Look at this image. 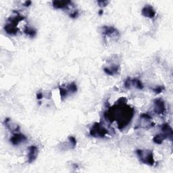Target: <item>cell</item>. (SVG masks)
I'll return each instance as SVG.
<instances>
[{
	"label": "cell",
	"mask_w": 173,
	"mask_h": 173,
	"mask_svg": "<svg viewBox=\"0 0 173 173\" xmlns=\"http://www.w3.org/2000/svg\"><path fill=\"white\" fill-rule=\"evenodd\" d=\"M127 99L122 97L116 104L111 107L104 113V118L111 122H118V128L123 129L131 122L134 114V109L126 104Z\"/></svg>",
	"instance_id": "1"
},
{
	"label": "cell",
	"mask_w": 173,
	"mask_h": 173,
	"mask_svg": "<svg viewBox=\"0 0 173 173\" xmlns=\"http://www.w3.org/2000/svg\"><path fill=\"white\" fill-rule=\"evenodd\" d=\"M136 154L139 158V160L143 164H148L149 166H152L155 164V161L154 159V156L152 151L150 150H136Z\"/></svg>",
	"instance_id": "2"
},
{
	"label": "cell",
	"mask_w": 173,
	"mask_h": 173,
	"mask_svg": "<svg viewBox=\"0 0 173 173\" xmlns=\"http://www.w3.org/2000/svg\"><path fill=\"white\" fill-rule=\"evenodd\" d=\"M89 133L93 137L103 138L106 136V135L108 133V131L102 124L99 122H95L93 125L91 129H90Z\"/></svg>",
	"instance_id": "3"
},
{
	"label": "cell",
	"mask_w": 173,
	"mask_h": 173,
	"mask_svg": "<svg viewBox=\"0 0 173 173\" xmlns=\"http://www.w3.org/2000/svg\"><path fill=\"white\" fill-rule=\"evenodd\" d=\"M154 112L158 115H163L166 112V107L163 100L157 99L154 101Z\"/></svg>",
	"instance_id": "4"
},
{
	"label": "cell",
	"mask_w": 173,
	"mask_h": 173,
	"mask_svg": "<svg viewBox=\"0 0 173 173\" xmlns=\"http://www.w3.org/2000/svg\"><path fill=\"white\" fill-rule=\"evenodd\" d=\"M141 118V125L140 127L144 129H149V128L152 127L154 124L151 122V117L150 114L148 113H143L140 116Z\"/></svg>",
	"instance_id": "5"
},
{
	"label": "cell",
	"mask_w": 173,
	"mask_h": 173,
	"mask_svg": "<svg viewBox=\"0 0 173 173\" xmlns=\"http://www.w3.org/2000/svg\"><path fill=\"white\" fill-rule=\"evenodd\" d=\"M39 153V150L35 145H31L28 148V162L32 163L37 159V155Z\"/></svg>",
	"instance_id": "6"
},
{
	"label": "cell",
	"mask_w": 173,
	"mask_h": 173,
	"mask_svg": "<svg viewBox=\"0 0 173 173\" xmlns=\"http://www.w3.org/2000/svg\"><path fill=\"white\" fill-rule=\"evenodd\" d=\"M10 142L14 145H18L20 143L25 142L27 140V138L25 135L21 133H15L10 138Z\"/></svg>",
	"instance_id": "7"
},
{
	"label": "cell",
	"mask_w": 173,
	"mask_h": 173,
	"mask_svg": "<svg viewBox=\"0 0 173 173\" xmlns=\"http://www.w3.org/2000/svg\"><path fill=\"white\" fill-rule=\"evenodd\" d=\"M142 14L145 17L154 18L156 16V11L152 6H150V5H147V6L143 7Z\"/></svg>",
	"instance_id": "8"
},
{
	"label": "cell",
	"mask_w": 173,
	"mask_h": 173,
	"mask_svg": "<svg viewBox=\"0 0 173 173\" xmlns=\"http://www.w3.org/2000/svg\"><path fill=\"white\" fill-rule=\"evenodd\" d=\"M103 33L108 37H116L119 35L118 31L113 26H103Z\"/></svg>",
	"instance_id": "9"
},
{
	"label": "cell",
	"mask_w": 173,
	"mask_h": 173,
	"mask_svg": "<svg viewBox=\"0 0 173 173\" xmlns=\"http://www.w3.org/2000/svg\"><path fill=\"white\" fill-rule=\"evenodd\" d=\"M162 133L166 135L167 139H169L170 141H172V129L170 127V125L168 123H164L161 127Z\"/></svg>",
	"instance_id": "10"
},
{
	"label": "cell",
	"mask_w": 173,
	"mask_h": 173,
	"mask_svg": "<svg viewBox=\"0 0 173 173\" xmlns=\"http://www.w3.org/2000/svg\"><path fill=\"white\" fill-rule=\"evenodd\" d=\"M72 4L70 1H53L52 6L56 9H64Z\"/></svg>",
	"instance_id": "11"
},
{
	"label": "cell",
	"mask_w": 173,
	"mask_h": 173,
	"mask_svg": "<svg viewBox=\"0 0 173 173\" xmlns=\"http://www.w3.org/2000/svg\"><path fill=\"white\" fill-rule=\"evenodd\" d=\"M4 30L6 32L7 34H10V35H14V34H17L18 28L16 27V26H13L6 23V25L4 26Z\"/></svg>",
	"instance_id": "12"
},
{
	"label": "cell",
	"mask_w": 173,
	"mask_h": 173,
	"mask_svg": "<svg viewBox=\"0 0 173 173\" xmlns=\"http://www.w3.org/2000/svg\"><path fill=\"white\" fill-rule=\"evenodd\" d=\"M119 70V66L118 65H115L114 66H112L111 68H107L106 67L103 68V71L105 72V73H106L108 75L112 76L118 73Z\"/></svg>",
	"instance_id": "13"
},
{
	"label": "cell",
	"mask_w": 173,
	"mask_h": 173,
	"mask_svg": "<svg viewBox=\"0 0 173 173\" xmlns=\"http://www.w3.org/2000/svg\"><path fill=\"white\" fill-rule=\"evenodd\" d=\"M4 125L6 126L7 129H9L10 131H19L20 128L17 124H12L11 120L10 118H6L4 121Z\"/></svg>",
	"instance_id": "14"
},
{
	"label": "cell",
	"mask_w": 173,
	"mask_h": 173,
	"mask_svg": "<svg viewBox=\"0 0 173 173\" xmlns=\"http://www.w3.org/2000/svg\"><path fill=\"white\" fill-rule=\"evenodd\" d=\"M166 139H167L166 136L162 133L156 135L154 137L153 142L155 143H156V144H161V143L163 142Z\"/></svg>",
	"instance_id": "15"
},
{
	"label": "cell",
	"mask_w": 173,
	"mask_h": 173,
	"mask_svg": "<svg viewBox=\"0 0 173 173\" xmlns=\"http://www.w3.org/2000/svg\"><path fill=\"white\" fill-rule=\"evenodd\" d=\"M24 33H25L26 35L31 37V38L34 37L37 34V31L34 30V28L29 27V26H26L25 29H24Z\"/></svg>",
	"instance_id": "16"
},
{
	"label": "cell",
	"mask_w": 173,
	"mask_h": 173,
	"mask_svg": "<svg viewBox=\"0 0 173 173\" xmlns=\"http://www.w3.org/2000/svg\"><path fill=\"white\" fill-rule=\"evenodd\" d=\"M132 85L138 89L141 90L143 89V85L142 83V82L137 79H132Z\"/></svg>",
	"instance_id": "17"
},
{
	"label": "cell",
	"mask_w": 173,
	"mask_h": 173,
	"mask_svg": "<svg viewBox=\"0 0 173 173\" xmlns=\"http://www.w3.org/2000/svg\"><path fill=\"white\" fill-rule=\"evenodd\" d=\"M68 89L71 93H76L77 91V86L74 82H72L68 85Z\"/></svg>",
	"instance_id": "18"
},
{
	"label": "cell",
	"mask_w": 173,
	"mask_h": 173,
	"mask_svg": "<svg viewBox=\"0 0 173 173\" xmlns=\"http://www.w3.org/2000/svg\"><path fill=\"white\" fill-rule=\"evenodd\" d=\"M59 89H60V94L61 97H62V100L64 99V98H66L68 95V90L64 88H62V87H59Z\"/></svg>",
	"instance_id": "19"
},
{
	"label": "cell",
	"mask_w": 173,
	"mask_h": 173,
	"mask_svg": "<svg viewBox=\"0 0 173 173\" xmlns=\"http://www.w3.org/2000/svg\"><path fill=\"white\" fill-rule=\"evenodd\" d=\"M165 90V87L163 85H161V86H157L155 88L153 89V91L156 94H159L162 93L163 91Z\"/></svg>",
	"instance_id": "20"
},
{
	"label": "cell",
	"mask_w": 173,
	"mask_h": 173,
	"mask_svg": "<svg viewBox=\"0 0 173 173\" xmlns=\"http://www.w3.org/2000/svg\"><path fill=\"white\" fill-rule=\"evenodd\" d=\"M133 86L132 85V79L130 78H128L126 79V81L124 82V87H126L127 89H130Z\"/></svg>",
	"instance_id": "21"
},
{
	"label": "cell",
	"mask_w": 173,
	"mask_h": 173,
	"mask_svg": "<svg viewBox=\"0 0 173 173\" xmlns=\"http://www.w3.org/2000/svg\"><path fill=\"white\" fill-rule=\"evenodd\" d=\"M68 140L70 142V145H72L73 148H74L76 145V139H75V137H74L73 136H70L68 137Z\"/></svg>",
	"instance_id": "22"
},
{
	"label": "cell",
	"mask_w": 173,
	"mask_h": 173,
	"mask_svg": "<svg viewBox=\"0 0 173 173\" xmlns=\"http://www.w3.org/2000/svg\"><path fill=\"white\" fill-rule=\"evenodd\" d=\"M79 16V11L78 10H75L73 13H71L70 14V17L72 18H76Z\"/></svg>",
	"instance_id": "23"
},
{
	"label": "cell",
	"mask_w": 173,
	"mask_h": 173,
	"mask_svg": "<svg viewBox=\"0 0 173 173\" xmlns=\"http://www.w3.org/2000/svg\"><path fill=\"white\" fill-rule=\"evenodd\" d=\"M98 2V4H100V6H106V5H107L108 4V1H97Z\"/></svg>",
	"instance_id": "24"
},
{
	"label": "cell",
	"mask_w": 173,
	"mask_h": 173,
	"mask_svg": "<svg viewBox=\"0 0 173 173\" xmlns=\"http://www.w3.org/2000/svg\"><path fill=\"white\" fill-rule=\"evenodd\" d=\"M43 97V95L42 93L41 92H39V93H37V99L38 100H41Z\"/></svg>",
	"instance_id": "25"
},
{
	"label": "cell",
	"mask_w": 173,
	"mask_h": 173,
	"mask_svg": "<svg viewBox=\"0 0 173 173\" xmlns=\"http://www.w3.org/2000/svg\"><path fill=\"white\" fill-rule=\"evenodd\" d=\"M31 4H32V2L31 1H26L25 2V3H24V6L26 7H28L31 6Z\"/></svg>",
	"instance_id": "26"
},
{
	"label": "cell",
	"mask_w": 173,
	"mask_h": 173,
	"mask_svg": "<svg viewBox=\"0 0 173 173\" xmlns=\"http://www.w3.org/2000/svg\"><path fill=\"white\" fill-rule=\"evenodd\" d=\"M103 13V10H100V11H99V14H100V16L102 15Z\"/></svg>",
	"instance_id": "27"
}]
</instances>
